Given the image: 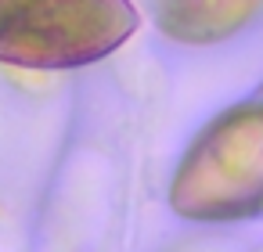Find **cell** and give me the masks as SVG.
Returning a JSON list of instances; mask_svg holds the SVG:
<instances>
[{
  "label": "cell",
  "mask_w": 263,
  "mask_h": 252,
  "mask_svg": "<svg viewBox=\"0 0 263 252\" xmlns=\"http://www.w3.org/2000/svg\"><path fill=\"white\" fill-rule=\"evenodd\" d=\"M134 29L130 0H0V62L80 69L108 58Z\"/></svg>",
  "instance_id": "6da1fadb"
},
{
  "label": "cell",
  "mask_w": 263,
  "mask_h": 252,
  "mask_svg": "<svg viewBox=\"0 0 263 252\" xmlns=\"http://www.w3.org/2000/svg\"><path fill=\"white\" fill-rule=\"evenodd\" d=\"M170 205L187 220H241L263 212V105L220 115L184 155Z\"/></svg>",
  "instance_id": "7a4b0ae2"
},
{
  "label": "cell",
  "mask_w": 263,
  "mask_h": 252,
  "mask_svg": "<svg viewBox=\"0 0 263 252\" xmlns=\"http://www.w3.org/2000/svg\"><path fill=\"white\" fill-rule=\"evenodd\" d=\"M259 0H159V26L184 44H213L249 22Z\"/></svg>",
  "instance_id": "3957f363"
}]
</instances>
